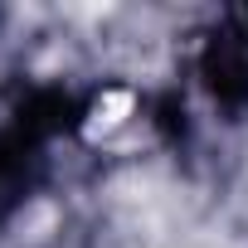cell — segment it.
Listing matches in <instances>:
<instances>
[{"label":"cell","mask_w":248,"mask_h":248,"mask_svg":"<svg viewBox=\"0 0 248 248\" xmlns=\"http://www.w3.org/2000/svg\"><path fill=\"white\" fill-rule=\"evenodd\" d=\"M127 112H132V93H107V97H97L93 122H88V137H107L112 127L127 122Z\"/></svg>","instance_id":"6da1fadb"}]
</instances>
